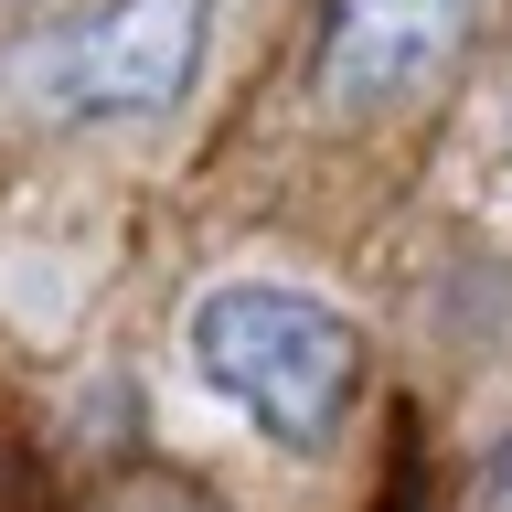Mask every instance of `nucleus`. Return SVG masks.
Segmentation results:
<instances>
[{
    "label": "nucleus",
    "instance_id": "nucleus-2",
    "mask_svg": "<svg viewBox=\"0 0 512 512\" xmlns=\"http://www.w3.org/2000/svg\"><path fill=\"white\" fill-rule=\"evenodd\" d=\"M203 54H214V0H107L96 22L32 54V86L54 118H160L192 96Z\"/></svg>",
    "mask_w": 512,
    "mask_h": 512
},
{
    "label": "nucleus",
    "instance_id": "nucleus-3",
    "mask_svg": "<svg viewBox=\"0 0 512 512\" xmlns=\"http://www.w3.org/2000/svg\"><path fill=\"white\" fill-rule=\"evenodd\" d=\"M470 32H480V0H331L320 86H331V107H406L459 75Z\"/></svg>",
    "mask_w": 512,
    "mask_h": 512
},
{
    "label": "nucleus",
    "instance_id": "nucleus-1",
    "mask_svg": "<svg viewBox=\"0 0 512 512\" xmlns=\"http://www.w3.org/2000/svg\"><path fill=\"white\" fill-rule=\"evenodd\" d=\"M182 342H192V374L214 384L256 438L299 448V459L342 438L352 384H363V331L331 299H310L288 278H224L192 299Z\"/></svg>",
    "mask_w": 512,
    "mask_h": 512
},
{
    "label": "nucleus",
    "instance_id": "nucleus-4",
    "mask_svg": "<svg viewBox=\"0 0 512 512\" xmlns=\"http://www.w3.org/2000/svg\"><path fill=\"white\" fill-rule=\"evenodd\" d=\"M470 512H512V438L480 459V480H470Z\"/></svg>",
    "mask_w": 512,
    "mask_h": 512
}]
</instances>
